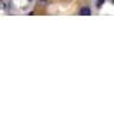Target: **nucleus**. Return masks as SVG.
<instances>
[{
  "label": "nucleus",
  "instance_id": "obj_1",
  "mask_svg": "<svg viewBox=\"0 0 114 123\" xmlns=\"http://www.w3.org/2000/svg\"><path fill=\"white\" fill-rule=\"evenodd\" d=\"M79 14H81V16H90V14H91V9H90V7H87V6H84V7H81V9H80Z\"/></svg>",
  "mask_w": 114,
  "mask_h": 123
},
{
  "label": "nucleus",
  "instance_id": "obj_2",
  "mask_svg": "<svg viewBox=\"0 0 114 123\" xmlns=\"http://www.w3.org/2000/svg\"><path fill=\"white\" fill-rule=\"evenodd\" d=\"M104 3H106V0H97V4H96V6H97V7L100 9V7H101V6L104 4Z\"/></svg>",
  "mask_w": 114,
  "mask_h": 123
},
{
  "label": "nucleus",
  "instance_id": "obj_3",
  "mask_svg": "<svg viewBox=\"0 0 114 123\" xmlns=\"http://www.w3.org/2000/svg\"><path fill=\"white\" fill-rule=\"evenodd\" d=\"M40 1H43V3H44V1H47V0H40Z\"/></svg>",
  "mask_w": 114,
  "mask_h": 123
},
{
  "label": "nucleus",
  "instance_id": "obj_4",
  "mask_svg": "<svg viewBox=\"0 0 114 123\" xmlns=\"http://www.w3.org/2000/svg\"><path fill=\"white\" fill-rule=\"evenodd\" d=\"M111 1H113V4H114V0H111Z\"/></svg>",
  "mask_w": 114,
  "mask_h": 123
},
{
  "label": "nucleus",
  "instance_id": "obj_5",
  "mask_svg": "<svg viewBox=\"0 0 114 123\" xmlns=\"http://www.w3.org/2000/svg\"><path fill=\"white\" fill-rule=\"evenodd\" d=\"M30 1H31V0H30Z\"/></svg>",
  "mask_w": 114,
  "mask_h": 123
}]
</instances>
